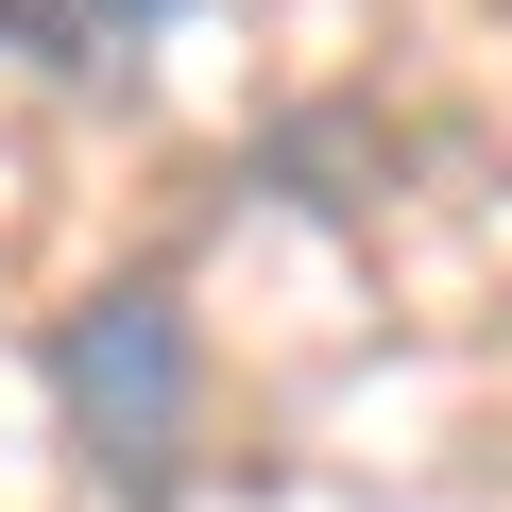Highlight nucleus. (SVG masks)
I'll return each instance as SVG.
<instances>
[{
  "instance_id": "nucleus-2",
  "label": "nucleus",
  "mask_w": 512,
  "mask_h": 512,
  "mask_svg": "<svg viewBox=\"0 0 512 512\" xmlns=\"http://www.w3.org/2000/svg\"><path fill=\"white\" fill-rule=\"evenodd\" d=\"M188 18V0H0V69H52V86H103L137 69L154 35Z\"/></svg>"
},
{
  "instance_id": "nucleus-1",
  "label": "nucleus",
  "mask_w": 512,
  "mask_h": 512,
  "mask_svg": "<svg viewBox=\"0 0 512 512\" xmlns=\"http://www.w3.org/2000/svg\"><path fill=\"white\" fill-rule=\"evenodd\" d=\"M52 410H69V461L120 478L137 512H171L188 478V410H205V342L171 291H86L52 325Z\"/></svg>"
}]
</instances>
